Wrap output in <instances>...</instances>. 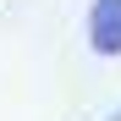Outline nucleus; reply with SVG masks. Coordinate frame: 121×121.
Instances as JSON below:
<instances>
[{
    "label": "nucleus",
    "mask_w": 121,
    "mask_h": 121,
    "mask_svg": "<svg viewBox=\"0 0 121 121\" xmlns=\"http://www.w3.org/2000/svg\"><path fill=\"white\" fill-rule=\"evenodd\" d=\"M88 44L105 60L121 55V0H94L88 6Z\"/></svg>",
    "instance_id": "1"
},
{
    "label": "nucleus",
    "mask_w": 121,
    "mask_h": 121,
    "mask_svg": "<svg viewBox=\"0 0 121 121\" xmlns=\"http://www.w3.org/2000/svg\"><path fill=\"white\" fill-rule=\"evenodd\" d=\"M105 121H121V105H116V110H110V116H105Z\"/></svg>",
    "instance_id": "2"
}]
</instances>
